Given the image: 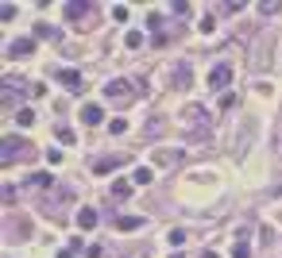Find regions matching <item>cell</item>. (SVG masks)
I'll return each instance as SVG.
<instances>
[{"mask_svg":"<svg viewBox=\"0 0 282 258\" xmlns=\"http://www.w3.org/2000/svg\"><path fill=\"white\" fill-rule=\"evenodd\" d=\"M112 197L128 200V197H132V181H124V177H116V181H112Z\"/></svg>","mask_w":282,"mask_h":258,"instance_id":"30bf717a","label":"cell"},{"mask_svg":"<svg viewBox=\"0 0 282 258\" xmlns=\"http://www.w3.org/2000/svg\"><path fill=\"white\" fill-rule=\"evenodd\" d=\"M105 96H108V100H120V104H128V100H132V85H128L124 78H112V81L105 85Z\"/></svg>","mask_w":282,"mask_h":258,"instance_id":"6da1fadb","label":"cell"},{"mask_svg":"<svg viewBox=\"0 0 282 258\" xmlns=\"http://www.w3.org/2000/svg\"><path fill=\"white\" fill-rule=\"evenodd\" d=\"M185 120H190V127H194V131H201V123H205V108H201V104H190V108H185Z\"/></svg>","mask_w":282,"mask_h":258,"instance_id":"9c48e42d","label":"cell"},{"mask_svg":"<svg viewBox=\"0 0 282 258\" xmlns=\"http://www.w3.org/2000/svg\"><path fill=\"white\" fill-rule=\"evenodd\" d=\"M54 135H58V143H66V146L74 143V131H70V127H58V131H54Z\"/></svg>","mask_w":282,"mask_h":258,"instance_id":"e0dca14e","label":"cell"},{"mask_svg":"<svg viewBox=\"0 0 282 258\" xmlns=\"http://www.w3.org/2000/svg\"><path fill=\"white\" fill-rule=\"evenodd\" d=\"M81 12H89V4H66V16H70V19H78Z\"/></svg>","mask_w":282,"mask_h":258,"instance_id":"2e32d148","label":"cell"},{"mask_svg":"<svg viewBox=\"0 0 282 258\" xmlns=\"http://www.w3.org/2000/svg\"><path fill=\"white\" fill-rule=\"evenodd\" d=\"M143 216H116V231H139Z\"/></svg>","mask_w":282,"mask_h":258,"instance_id":"8992f818","label":"cell"},{"mask_svg":"<svg viewBox=\"0 0 282 258\" xmlns=\"http://www.w3.org/2000/svg\"><path fill=\"white\" fill-rule=\"evenodd\" d=\"M58 85H66L70 93H78L81 89V73L78 69H58Z\"/></svg>","mask_w":282,"mask_h":258,"instance_id":"5b68a950","label":"cell"},{"mask_svg":"<svg viewBox=\"0 0 282 258\" xmlns=\"http://www.w3.org/2000/svg\"><path fill=\"white\" fill-rule=\"evenodd\" d=\"M132 181H135V185H151V181H155V173H151L147 166H139V170H135V177H132Z\"/></svg>","mask_w":282,"mask_h":258,"instance_id":"5bb4252c","label":"cell"},{"mask_svg":"<svg viewBox=\"0 0 282 258\" xmlns=\"http://www.w3.org/2000/svg\"><path fill=\"white\" fill-rule=\"evenodd\" d=\"M124 46H128V50H139L143 46V31H128L124 35Z\"/></svg>","mask_w":282,"mask_h":258,"instance_id":"8fae6325","label":"cell"},{"mask_svg":"<svg viewBox=\"0 0 282 258\" xmlns=\"http://www.w3.org/2000/svg\"><path fill=\"white\" fill-rule=\"evenodd\" d=\"M97 220H101V216H97V208H81V212H78V227H81V231L97 227Z\"/></svg>","mask_w":282,"mask_h":258,"instance_id":"ba28073f","label":"cell"},{"mask_svg":"<svg viewBox=\"0 0 282 258\" xmlns=\"http://www.w3.org/2000/svg\"><path fill=\"white\" fill-rule=\"evenodd\" d=\"M27 181H31V185H35V189H51V173H31V177H27Z\"/></svg>","mask_w":282,"mask_h":258,"instance_id":"7c38bea8","label":"cell"},{"mask_svg":"<svg viewBox=\"0 0 282 258\" xmlns=\"http://www.w3.org/2000/svg\"><path fill=\"white\" fill-rule=\"evenodd\" d=\"M201 258H221V254H217V250H201Z\"/></svg>","mask_w":282,"mask_h":258,"instance_id":"44dd1931","label":"cell"},{"mask_svg":"<svg viewBox=\"0 0 282 258\" xmlns=\"http://www.w3.org/2000/svg\"><path fill=\"white\" fill-rule=\"evenodd\" d=\"M232 258H251V247H247V243H244V239H240V243H236V247H232Z\"/></svg>","mask_w":282,"mask_h":258,"instance_id":"9a60e30c","label":"cell"},{"mask_svg":"<svg viewBox=\"0 0 282 258\" xmlns=\"http://www.w3.org/2000/svg\"><path fill=\"white\" fill-rule=\"evenodd\" d=\"M12 16H16V4H4V8H0V19H4V23H8Z\"/></svg>","mask_w":282,"mask_h":258,"instance_id":"ffe728a7","label":"cell"},{"mask_svg":"<svg viewBox=\"0 0 282 258\" xmlns=\"http://www.w3.org/2000/svg\"><path fill=\"white\" fill-rule=\"evenodd\" d=\"M16 123H19V127H31V123H35V112H31V108H19V112H16Z\"/></svg>","mask_w":282,"mask_h":258,"instance_id":"4fadbf2b","label":"cell"},{"mask_svg":"<svg viewBox=\"0 0 282 258\" xmlns=\"http://www.w3.org/2000/svg\"><path fill=\"white\" fill-rule=\"evenodd\" d=\"M124 162H128V154H112V158H101L93 170H97V173H112L116 166H124Z\"/></svg>","mask_w":282,"mask_h":258,"instance_id":"52a82bcc","label":"cell"},{"mask_svg":"<svg viewBox=\"0 0 282 258\" xmlns=\"http://www.w3.org/2000/svg\"><path fill=\"white\" fill-rule=\"evenodd\" d=\"M101 120H105V108H101V104H85V108H81V123H89V127H97Z\"/></svg>","mask_w":282,"mask_h":258,"instance_id":"277c9868","label":"cell"},{"mask_svg":"<svg viewBox=\"0 0 282 258\" xmlns=\"http://www.w3.org/2000/svg\"><path fill=\"white\" fill-rule=\"evenodd\" d=\"M112 19H116V23H124V19H128V8H124V4H116V8H112Z\"/></svg>","mask_w":282,"mask_h":258,"instance_id":"d6986e66","label":"cell"},{"mask_svg":"<svg viewBox=\"0 0 282 258\" xmlns=\"http://www.w3.org/2000/svg\"><path fill=\"white\" fill-rule=\"evenodd\" d=\"M4 54H8V58H31V54H35V39H16V43L4 46Z\"/></svg>","mask_w":282,"mask_h":258,"instance_id":"3957f363","label":"cell"},{"mask_svg":"<svg viewBox=\"0 0 282 258\" xmlns=\"http://www.w3.org/2000/svg\"><path fill=\"white\" fill-rule=\"evenodd\" d=\"M108 131H112V135H124V131H128V120H112V123H108Z\"/></svg>","mask_w":282,"mask_h":258,"instance_id":"ac0fdd59","label":"cell"},{"mask_svg":"<svg viewBox=\"0 0 282 258\" xmlns=\"http://www.w3.org/2000/svg\"><path fill=\"white\" fill-rule=\"evenodd\" d=\"M232 85V66L228 62H221V66L209 69V89H228Z\"/></svg>","mask_w":282,"mask_h":258,"instance_id":"7a4b0ae2","label":"cell"}]
</instances>
